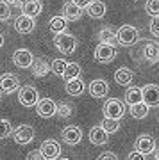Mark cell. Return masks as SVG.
Instances as JSON below:
<instances>
[{
    "label": "cell",
    "mask_w": 159,
    "mask_h": 160,
    "mask_svg": "<svg viewBox=\"0 0 159 160\" xmlns=\"http://www.w3.org/2000/svg\"><path fill=\"white\" fill-rule=\"evenodd\" d=\"M116 45L120 46H132L140 41V30L134 25H122L116 32Z\"/></svg>",
    "instance_id": "obj_1"
},
{
    "label": "cell",
    "mask_w": 159,
    "mask_h": 160,
    "mask_svg": "<svg viewBox=\"0 0 159 160\" xmlns=\"http://www.w3.org/2000/svg\"><path fill=\"white\" fill-rule=\"evenodd\" d=\"M127 160H145V155L134 149V151H131V153L127 155Z\"/></svg>",
    "instance_id": "obj_37"
},
{
    "label": "cell",
    "mask_w": 159,
    "mask_h": 160,
    "mask_svg": "<svg viewBox=\"0 0 159 160\" xmlns=\"http://www.w3.org/2000/svg\"><path fill=\"white\" fill-rule=\"evenodd\" d=\"M34 107L40 118H52V116H56L57 103L54 100H50V98H43V100H38V103Z\"/></svg>",
    "instance_id": "obj_12"
},
{
    "label": "cell",
    "mask_w": 159,
    "mask_h": 160,
    "mask_svg": "<svg viewBox=\"0 0 159 160\" xmlns=\"http://www.w3.org/2000/svg\"><path fill=\"white\" fill-rule=\"evenodd\" d=\"M40 100V94L36 91V87L32 86H23L18 92V102L22 103L23 107H34Z\"/></svg>",
    "instance_id": "obj_6"
},
{
    "label": "cell",
    "mask_w": 159,
    "mask_h": 160,
    "mask_svg": "<svg viewBox=\"0 0 159 160\" xmlns=\"http://www.w3.org/2000/svg\"><path fill=\"white\" fill-rule=\"evenodd\" d=\"M88 91L93 98H106L109 92V84L104 78H97L88 86Z\"/></svg>",
    "instance_id": "obj_14"
},
{
    "label": "cell",
    "mask_w": 159,
    "mask_h": 160,
    "mask_svg": "<svg viewBox=\"0 0 159 160\" xmlns=\"http://www.w3.org/2000/svg\"><path fill=\"white\" fill-rule=\"evenodd\" d=\"M20 87V78L14 73H4L0 77V92L11 94Z\"/></svg>",
    "instance_id": "obj_11"
},
{
    "label": "cell",
    "mask_w": 159,
    "mask_h": 160,
    "mask_svg": "<svg viewBox=\"0 0 159 160\" xmlns=\"http://www.w3.org/2000/svg\"><path fill=\"white\" fill-rule=\"evenodd\" d=\"M104 118H111V119H122L125 114V103L118 98H109L102 107Z\"/></svg>",
    "instance_id": "obj_3"
},
{
    "label": "cell",
    "mask_w": 159,
    "mask_h": 160,
    "mask_svg": "<svg viewBox=\"0 0 159 160\" xmlns=\"http://www.w3.org/2000/svg\"><path fill=\"white\" fill-rule=\"evenodd\" d=\"M97 160H118V157H116L113 151H106V153H102Z\"/></svg>",
    "instance_id": "obj_38"
},
{
    "label": "cell",
    "mask_w": 159,
    "mask_h": 160,
    "mask_svg": "<svg viewBox=\"0 0 159 160\" xmlns=\"http://www.w3.org/2000/svg\"><path fill=\"white\" fill-rule=\"evenodd\" d=\"M43 9V4L41 0H23L22 2V14L30 18H36Z\"/></svg>",
    "instance_id": "obj_16"
},
{
    "label": "cell",
    "mask_w": 159,
    "mask_h": 160,
    "mask_svg": "<svg viewBox=\"0 0 159 160\" xmlns=\"http://www.w3.org/2000/svg\"><path fill=\"white\" fill-rule=\"evenodd\" d=\"M145 11H147L150 16H159V0H147Z\"/></svg>",
    "instance_id": "obj_32"
},
{
    "label": "cell",
    "mask_w": 159,
    "mask_h": 160,
    "mask_svg": "<svg viewBox=\"0 0 159 160\" xmlns=\"http://www.w3.org/2000/svg\"><path fill=\"white\" fill-rule=\"evenodd\" d=\"M90 141L91 144H95V146H104V144L109 141V133L104 130L102 126H93L90 130Z\"/></svg>",
    "instance_id": "obj_18"
},
{
    "label": "cell",
    "mask_w": 159,
    "mask_h": 160,
    "mask_svg": "<svg viewBox=\"0 0 159 160\" xmlns=\"http://www.w3.org/2000/svg\"><path fill=\"white\" fill-rule=\"evenodd\" d=\"M148 109H150V107H147L143 102L134 103V105H131V116L134 119H143V118L148 116Z\"/></svg>",
    "instance_id": "obj_28"
},
{
    "label": "cell",
    "mask_w": 159,
    "mask_h": 160,
    "mask_svg": "<svg viewBox=\"0 0 159 160\" xmlns=\"http://www.w3.org/2000/svg\"><path fill=\"white\" fill-rule=\"evenodd\" d=\"M13 139H14V142L20 144V146H25V144L29 142H32L36 137V132L32 126H29V125H20L16 128V130H13Z\"/></svg>",
    "instance_id": "obj_4"
},
{
    "label": "cell",
    "mask_w": 159,
    "mask_h": 160,
    "mask_svg": "<svg viewBox=\"0 0 159 160\" xmlns=\"http://www.w3.org/2000/svg\"><path fill=\"white\" fill-rule=\"evenodd\" d=\"M156 160H159V153H157V155H156Z\"/></svg>",
    "instance_id": "obj_42"
},
{
    "label": "cell",
    "mask_w": 159,
    "mask_h": 160,
    "mask_svg": "<svg viewBox=\"0 0 159 160\" xmlns=\"http://www.w3.org/2000/svg\"><path fill=\"white\" fill-rule=\"evenodd\" d=\"M150 32H152V36L159 38V16H152V22H150Z\"/></svg>",
    "instance_id": "obj_35"
},
{
    "label": "cell",
    "mask_w": 159,
    "mask_h": 160,
    "mask_svg": "<svg viewBox=\"0 0 159 160\" xmlns=\"http://www.w3.org/2000/svg\"><path fill=\"white\" fill-rule=\"evenodd\" d=\"M134 149L147 157V155H150V153L156 151V139H154L152 135H148V133H143V135H140V137L136 139Z\"/></svg>",
    "instance_id": "obj_8"
},
{
    "label": "cell",
    "mask_w": 159,
    "mask_h": 160,
    "mask_svg": "<svg viewBox=\"0 0 159 160\" xmlns=\"http://www.w3.org/2000/svg\"><path fill=\"white\" fill-rule=\"evenodd\" d=\"M9 6H22V0H4Z\"/></svg>",
    "instance_id": "obj_40"
},
{
    "label": "cell",
    "mask_w": 159,
    "mask_h": 160,
    "mask_svg": "<svg viewBox=\"0 0 159 160\" xmlns=\"http://www.w3.org/2000/svg\"><path fill=\"white\" fill-rule=\"evenodd\" d=\"M64 66H66V61H63V59H54L50 62V71L56 73L57 77H61L63 71H64Z\"/></svg>",
    "instance_id": "obj_31"
},
{
    "label": "cell",
    "mask_w": 159,
    "mask_h": 160,
    "mask_svg": "<svg viewBox=\"0 0 159 160\" xmlns=\"http://www.w3.org/2000/svg\"><path fill=\"white\" fill-rule=\"evenodd\" d=\"M97 39L100 41V43H107V45H114V46H116V36H114V32L109 29V27L98 30Z\"/></svg>",
    "instance_id": "obj_27"
},
{
    "label": "cell",
    "mask_w": 159,
    "mask_h": 160,
    "mask_svg": "<svg viewBox=\"0 0 159 160\" xmlns=\"http://www.w3.org/2000/svg\"><path fill=\"white\" fill-rule=\"evenodd\" d=\"M143 55H145V59H147L150 64L159 62V43H156V41L147 43L145 48H143Z\"/></svg>",
    "instance_id": "obj_20"
},
{
    "label": "cell",
    "mask_w": 159,
    "mask_h": 160,
    "mask_svg": "<svg viewBox=\"0 0 159 160\" xmlns=\"http://www.w3.org/2000/svg\"><path fill=\"white\" fill-rule=\"evenodd\" d=\"M56 114L61 116V118H70L72 116V105H68V103H59L56 109Z\"/></svg>",
    "instance_id": "obj_34"
},
{
    "label": "cell",
    "mask_w": 159,
    "mask_h": 160,
    "mask_svg": "<svg viewBox=\"0 0 159 160\" xmlns=\"http://www.w3.org/2000/svg\"><path fill=\"white\" fill-rule=\"evenodd\" d=\"M116 57V46L114 45H107V43H100L95 50V61L102 64L111 62Z\"/></svg>",
    "instance_id": "obj_5"
},
{
    "label": "cell",
    "mask_w": 159,
    "mask_h": 160,
    "mask_svg": "<svg viewBox=\"0 0 159 160\" xmlns=\"http://www.w3.org/2000/svg\"><path fill=\"white\" fill-rule=\"evenodd\" d=\"M72 2H74L75 6H79L80 9H86V7L90 6V4L93 2V0H72Z\"/></svg>",
    "instance_id": "obj_39"
},
{
    "label": "cell",
    "mask_w": 159,
    "mask_h": 160,
    "mask_svg": "<svg viewBox=\"0 0 159 160\" xmlns=\"http://www.w3.org/2000/svg\"><path fill=\"white\" fill-rule=\"evenodd\" d=\"M125 102L129 103V105H134V103H140L143 102V96H141V89L140 87H129L127 91H125Z\"/></svg>",
    "instance_id": "obj_26"
},
{
    "label": "cell",
    "mask_w": 159,
    "mask_h": 160,
    "mask_svg": "<svg viewBox=\"0 0 159 160\" xmlns=\"http://www.w3.org/2000/svg\"><path fill=\"white\" fill-rule=\"evenodd\" d=\"M64 80H72V78H79L80 77V66L77 62H66L64 71L61 75Z\"/></svg>",
    "instance_id": "obj_24"
},
{
    "label": "cell",
    "mask_w": 159,
    "mask_h": 160,
    "mask_svg": "<svg viewBox=\"0 0 159 160\" xmlns=\"http://www.w3.org/2000/svg\"><path fill=\"white\" fill-rule=\"evenodd\" d=\"M2 46H4V36L0 34V48H2Z\"/></svg>",
    "instance_id": "obj_41"
},
{
    "label": "cell",
    "mask_w": 159,
    "mask_h": 160,
    "mask_svg": "<svg viewBox=\"0 0 159 160\" xmlns=\"http://www.w3.org/2000/svg\"><path fill=\"white\" fill-rule=\"evenodd\" d=\"M41 155L45 157V160H56L59 155H61V146L57 141L54 139H47L41 142V148H40Z\"/></svg>",
    "instance_id": "obj_9"
},
{
    "label": "cell",
    "mask_w": 159,
    "mask_h": 160,
    "mask_svg": "<svg viewBox=\"0 0 159 160\" xmlns=\"http://www.w3.org/2000/svg\"><path fill=\"white\" fill-rule=\"evenodd\" d=\"M54 45L64 55H72L77 50V39H75V36L68 34V32H59V34H56Z\"/></svg>",
    "instance_id": "obj_2"
},
{
    "label": "cell",
    "mask_w": 159,
    "mask_h": 160,
    "mask_svg": "<svg viewBox=\"0 0 159 160\" xmlns=\"http://www.w3.org/2000/svg\"><path fill=\"white\" fill-rule=\"evenodd\" d=\"M34 27H36V22H34V18H30V16L20 14V16L14 20V29H16V32H20V34H30V32L34 30Z\"/></svg>",
    "instance_id": "obj_15"
},
{
    "label": "cell",
    "mask_w": 159,
    "mask_h": 160,
    "mask_svg": "<svg viewBox=\"0 0 159 160\" xmlns=\"http://www.w3.org/2000/svg\"><path fill=\"white\" fill-rule=\"evenodd\" d=\"M48 27L54 34H59V32H66V27H68V22L63 16H54L48 23Z\"/></svg>",
    "instance_id": "obj_25"
},
{
    "label": "cell",
    "mask_w": 159,
    "mask_h": 160,
    "mask_svg": "<svg viewBox=\"0 0 159 160\" xmlns=\"http://www.w3.org/2000/svg\"><path fill=\"white\" fill-rule=\"evenodd\" d=\"M63 141L68 144V146H77L80 142V139H82V130H80L79 126L75 125H68L61 133Z\"/></svg>",
    "instance_id": "obj_13"
},
{
    "label": "cell",
    "mask_w": 159,
    "mask_h": 160,
    "mask_svg": "<svg viewBox=\"0 0 159 160\" xmlns=\"http://www.w3.org/2000/svg\"><path fill=\"white\" fill-rule=\"evenodd\" d=\"M104 130L107 132V133H114V132L120 130V119H111V118H104L102 123H100Z\"/></svg>",
    "instance_id": "obj_29"
},
{
    "label": "cell",
    "mask_w": 159,
    "mask_h": 160,
    "mask_svg": "<svg viewBox=\"0 0 159 160\" xmlns=\"http://www.w3.org/2000/svg\"><path fill=\"white\" fill-rule=\"evenodd\" d=\"M30 68H32V73H34V77H45V75H48V71H50V66H48V62H47L45 59H34L32 61V64H30Z\"/></svg>",
    "instance_id": "obj_22"
},
{
    "label": "cell",
    "mask_w": 159,
    "mask_h": 160,
    "mask_svg": "<svg viewBox=\"0 0 159 160\" xmlns=\"http://www.w3.org/2000/svg\"><path fill=\"white\" fill-rule=\"evenodd\" d=\"M86 11H88V14H90L91 18H95V20H100V18L106 16V11H107V7H106V4H104V2H100V0H93L90 6L86 7Z\"/></svg>",
    "instance_id": "obj_19"
},
{
    "label": "cell",
    "mask_w": 159,
    "mask_h": 160,
    "mask_svg": "<svg viewBox=\"0 0 159 160\" xmlns=\"http://www.w3.org/2000/svg\"><path fill=\"white\" fill-rule=\"evenodd\" d=\"M27 160H45V157L41 155L40 149H34V151H30V153L27 155Z\"/></svg>",
    "instance_id": "obj_36"
},
{
    "label": "cell",
    "mask_w": 159,
    "mask_h": 160,
    "mask_svg": "<svg viewBox=\"0 0 159 160\" xmlns=\"http://www.w3.org/2000/svg\"><path fill=\"white\" fill-rule=\"evenodd\" d=\"M80 16H82V9L75 6L74 2H66L63 6V18L66 22H77V20H80Z\"/></svg>",
    "instance_id": "obj_17"
},
{
    "label": "cell",
    "mask_w": 159,
    "mask_h": 160,
    "mask_svg": "<svg viewBox=\"0 0 159 160\" xmlns=\"http://www.w3.org/2000/svg\"><path fill=\"white\" fill-rule=\"evenodd\" d=\"M13 133V126L11 123L4 118H0V139H7Z\"/></svg>",
    "instance_id": "obj_30"
},
{
    "label": "cell",
    "mask_w": 159,
    "mask_h": 160,
    "mask_svg": "<svg viewBox=\"0 0 159 160\" xmlns=\"http://www.w3.org/2000/svg\"><path fill=\"white\" fill-rule=\"evenodd\" d=\"M132 78H134V73L129 68H120L114 73V80H116L118 86H129L132 82Z\"/></svg>",
    "instance_id": "obj_23"
},
{
    "label": "cell",
    "mask_w": 159,
    "mask_h": 160,
    "mask_svg": "<svg viewBox=\"0 0 159 160\" xmlns=\"http://www.w3.org/2000/svg\"><path fill=\"white\" fill-rule=\"evenodd\" d=\"M141 96L147 107H159V86L147 84L145 87H141Z\"/></svg>",
    "instance_id": "obj_7"
},
{
    "label": "cell",
    "mask_w": 159,
    "mask_h": 160,
    "mask_svg": "<svg viewBox=\"0 0 159 160\" xmlns=\"http://www.w3.org/2000/svg\"><path fill=\"white\" fill-rule=\"evenodd\" d=\"M0 98H2V92H0Z\"/></svg>",
    "instance_id": "obj_43"
},
{
    "label": "cell",
    "mask_w": 159,
    "mask_h": 160,
    "mask_svg": "<svg viewBox=\"0 0 159 160\" xmlns=\"http://www.w3.org/2000/svg\"><path fill=\"white\" fill-rule=\"evenodd\" d=\"M11 18V6L0 0V22H7Z\"/></svg>",
    "instance_id": "obj_33"
},
{
    "label": "cell",
    "mask_w": 159,
    "mask_h": 160,
    "mask_svg": "<svg viewBox=\"0 0 159 160\" xmlns=\"http://www.w3.org/2000/svg\"><path fill=\"white\" fill-rule=\"evenodd\" d=\"M32 61H34V55H32V52L27 50V48H20V50H16L13 53V62H14L16 68H22V69L30 68Z\"/></svg>",
    "instance_id": "obj_10"
},
{
    "label": "cell",
    "mask_w": 159,
    "mask_h": 160,
    "mask_svg": "<svg viewBox=\"0 0 159 160\" xmlns=\"http://www.w3.org/2000/svg\"><path fill=\"white\" fill-rule=\"evenodd\" d=\"M64 91L68 92L70 96H80L84 92V82L80 78H72L66 80V86H64Z\"/></svg>",
    "instance_id": "obj_21"
}]
</instances>
